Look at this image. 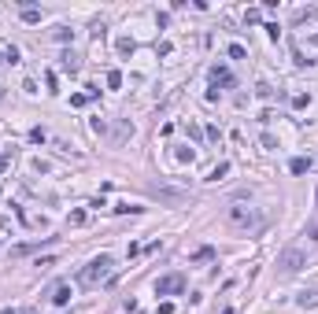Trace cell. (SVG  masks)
I'll return each mask as SVG.
<instances>
[{"mask_svg": "<svg viewBox=\"0 0 318 314\" xmlns=\"http://www.w3.org/2000/svg\"><path fill=\"white\" fill-rule=\"evenodd\" d=\"M111 270H115V255L104 251V255L89 259V266L78 273V281H82V285H100V281H108V277H111Z\"/></svg>", "mask_w": 318, "mask_h": 314, "instance_id": "1", "label": "cell"}, {"mask_svg": "<svg viewBox=\"0 0 318 314\" xmlns=\"http://www.w3.org/2000/svg\"><path fill=\"white\" fill-rule=\"evenodd\" d=\"M226 218H229L233 229H244V233H248V229H263V215L255 211V207H241V203H237V207H229Z\"/></svg>", "mask_w": 318, "mask_h": 314, "instance_id": "2", "label": "cell"}, {"mask_svg": "<svg viewBox=\"0 0 318 314\" xmlns=\"http://www.w3.org/2000/svg\"><path fill=\"white\" fill-rule=\"evenodd\" d=\"M303 263H307V255H303L300 248H285L281 255H277V266H281V273H296Z\"/></svg>", "mask_w": 318, "mask_h": 314, "instance_id": "3", "label": "cell"}, {"mask_svg": "<svg viewBox=\"0 0 318 314\" xmlns=\"http://www.w3.org/2000/svg\"><path fill=\"white\" fill-rule=\"evenodd\" d=\"M156 292H159V296H174V292H185V277H182V273L159 277V281H156Z\"/></svg>", "mask_w": 318, "mask_h": 314, "instance_id": "4", "label": "cell"}, {"mask_svg": "<svg viewBox=\"0 0 318 314\" xmlns=\"http://www.w3.org/2000/svg\"><path fill=\"white\" fill-rule=\"evenodd\" d=\"M52 303H56V307L70 303V281H56V285H52Z\"/></svg>", "mask_w": 318, "mask_h": 314, "instance_id": "5", "label": "cell"}, {"mask_svg": "<svg viewBox=\"0 0 318 314\" xmlns=\"http://www.w3.org/2000/svg\"><path fill=\"white\" fill-rule=\"evenodd\" d=\"M211 82H215V85H226V89H233V74H229L226 67H211Z\"/></svg>", "mask_w": 318, "mask_h": 314, "instance_id": "6", "label": "cell"}, {"mask_svg": "<svg viewBox=\"0 0 318 314\" xmlns=\"http://www.w3.org/2000/svg\"><path fill=\"white\" fill-rule=\"evenodd\" d=\"M78 67H82V56H78V52H63V70L78 74Z\"/></svg>", "mask_w": 318, "mask_h": 314, "instance_id": "7", "label": "cell"}, {"mask_svg": "<svg viewBox=\"0 0 318 314\" xmlns=\"http://www.w3.org/2000/svg\"><path fill=\"white\" fill-rule=\"evenodd\" d=\"M300 307H318V289H311V292H300Z\"/></svg>", "mask_w": 318, "mask_h": 314, "instance_id": "8", "label": "cell"}, {"mask_svg": "<svg viewBox=\"0 0 318 314\" xmlns=\"http://www.w3.org/2000/svg\"><path fill=\"white\" fill-rule=\"evenodd\" d=\"M226 174H229V163H218L215 170H211V178H207V181H222Z\"/></svg>", "mask_w": 318, "mask_h": 314, "instance_id": "9", "label": "cell"}, {"mask_svg": "<svg viewBox=\"0 0 318 314\" xmlns=\"http://www.w3.org/2000/svg\"><path fill=\"white\" fill-rule=\"evenodd\" d=\"M289 166H293V174H307V159H293V163H289Z\"/></svg>", "mask_w": 318, "mask_h": 314, "instance_id": "10", "label": "cell"}, {"mask_svg": "<svg viewBox=\"0 0 318 314\" xmlns=\"http://www.w3.org/2000/svg\"><path fill=\"white\" fill-rule=\"evenodd\" d=\"M23 19H26V22H37V19H41V11H34V8H23Z\"/></svg>", "mask_w": 318, "mask_h": 314, "instance_id": "11", "label": "cell"}, {"mask_svg": "<svg viewBox=\"0 0 318 314\" xmlns=\"http://www.w3.org/2000/svg\"><path fill=\"white\" fill-rule=\"evenodd\" d=\"M211 255H215V251H211V248H200V251H196V255H193V259H196V263H207V259H211Z\"/></svg>", "mask_w": 318, "mask_h": 314, "instance_id": "12", "label": "cell"}, {"mask_svg": "<svg viewBox=\"0 0 318 314\" xmlns=\"http://www.w3.org/2000/svg\"><path fill=\"white\" fill-rule=\"evenodd\" d=\"M307 237H311V240H318V218H315V222L307 225Z\"/></svg>", "mask_w": 318, "mask_h": 314, "instance_id": "13", "label": "cell"}, {"mask_svg": "<svg viewBox=\"0 0 318 314\" xmlns=\"http://www.w3.org/2000/svg\"><path fill=\"white\" fill-rule=\"evenodd\" d=\"M222 314H233V311H229V307H226V311H222Z\"/></svg>", "mask_w": 318, "mask_h": 314, "instance_id": "14", "label": "cell"}]
</instances>
